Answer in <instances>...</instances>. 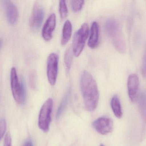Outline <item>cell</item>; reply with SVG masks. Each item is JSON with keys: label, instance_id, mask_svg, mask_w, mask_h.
Returning <instances> with one entry per match:
<instances>
[{"label": "cell", "instance_id": "19", "mask_svg": "<svg viewBox=\"0 0 146 146\" xmlns=\"http://www.w3.org/2000/svg\"><path fill=\"white\" fill-rule=\"evenodd\" d=\"M29 79L30 86L32 89H35L36 87L37 79L36 72L35 70H33L30 72Z\"/></svg>", "mask_w": 146, "mask_h": 146}, {"label": "cell", "instance_id": "26", "mask_svg": "<svg viewBox=\"0 0 146 146\" xmlns=\"http://www.w3.org/2000/svg\"><path fill=\"white\" fill-rule=\"evenodd\" d=\"M100 146H104V145H100Z\"/></svg>", "mask_w": 146, "mask_h": 146}, {"label": "cell", "instance_id": "7", "mask_svg": "<svg viewBox=\"0 0 146 146\" xmlns=\"http://www.w3.org/2000/svg\"><path fill=\"white\" fill-rule=\"evenodd\" d=\"M44 17V10L42 6L38 2L34 3L32 13L30 18V25L31 28L34 31H37L40 28Z\"/></svg>", "mask_w": 146, "mask_h": 146}, {"label": "cell", "instance_id": "12", "mask_svg": "<svg viewBox=\"0 0 146 146\" xmlns=\"http://www.w3.org/2000/svg\"><path fill=\"white\" fill-rule=\"evenodd\" d=\"M99 39V26L96 21H94L91 26L90 37L88 45L91 49H95L98 46Z\"/></svg>", "mask_w": 146, "mask_h": 146}, {"label": "cell", "instance_id": "13", "mask_svg": "<svg viewBox=\"0 0 146 146\" xmlns=\"http://www.w3.org/2000/svg\"><path fill=\"white\" fill-rule=\"evenodd\" d=\"M72 26L70 21L67 20L65 21L62 31L61 38L62 45H64L67 43L72 36Z\"/></svg>", "mask_w": 146, "mask_h": 146}, {"label": "cell", "instance_id": "25", "mask_svg": "<svg viewBox=\"0 0 146 146\" xmlns=\"http://www.w3.org/2000/svg\"><path fill=\"white\" fill-rule=\"evenodd\" d=\"M2 43V40L1 39H0V49H1V47Z\"/></svg>", "mask_w": 146, "mask_h": 146}, {"label": "cell", "instance_id": "18", "mask_svg": "<svg viewBox=\"0 0 146 146\" xmlns=\"http://www.w3.org/2000/svg\"><path fill=\"white\" fill-rule=\"evenodd\" d=\"M139 106L142 115L146 119V93L141 95L139 98Z\"/></svg>", "mask_w": 146, "mask_h": 146}, {"label": "cell", "instance_id": "4", "mask_svg": "<svg viewBox=\"0 0 146 146\" xmlns=\"http://www.w3.org/2000/svg\"><path fill=\"white\" fill-rule=\"evenodd\" d=\"M89 26L87 23H83L74 35L72 50L75 56H79L86 44V40L89 34Z\"/></svg>", "mask_w": 146, "mask_h": 146}, {"label": "cell", "instance_id": "15", "mask_svg": "<svg viewBox=\"0 0 146 146\" xmlns=\"http://www.w3.org/2000/svg\"><path fill=\"white\" fill-rule=\"evenodd\" d=\"M70 94H71V90L69 89L64 95V97L61 102L58 108L56 114V119H58L60 118L61 116L62 115V113L66 109V107L68 103Z\"/></svg>", "mask_w": 146, "mask_h": 146}, {"label": "cell", "instance_id": "17", "mask_svg": "<svg viewBox=\"0 0 146 146\" xmlns=\"http://www.w3.org/2000/svg\"><path fill=\"white\" fill-rule=\"evenodd\" d=\"M59 11L60 15L62 19H64L67 16L68 13V9L66 3L65 1H60L59 4Z\"/></svg>", "mask_w": 146, "mask_h": 146}, {"label": "cell", "instance_id": "22", "mask_svg": "<svg viewBox=\"0 0 146 146\" xmlns=\"http://www.w3.org/2000/svg\"><path fill=\"white\" fill-rule=\"evenodd\" d=\"M3 146H12V138L9 132H8L5 135Z\"/></svg>", "mask_w": 146, "mask_h": 146}, {"label": "cell", "instance_id": "23", "mask_svg": "<svg viewBox=\"0 0 146 146\" xmlns=\"http://www.w3.org/2000/svg\"><path fill=\"white\" fill-rule=\"evenodd\" d=\"M141 71L143 75L146 76V48L142 58Z\"/></svg>", "mask_w": 146, "mask_h": 146}, {"label": "cell", "instance_id": "6", "mask_svg": "<svg viewBox=\"0 0 146 146\" xmlns=\"http://www.w3.org/2000/svg\"><path fill=\"white\" fill-rule=\"evenodd\" d=\"M59 56L57 54H50L47 60V74L49 82L51 85L56 84L58 72Z\"/></svg>", "mask_w": 146, "mask_h": 146}, {"label": "cell", "instance_id": "1", "mask_svg": "<svg viewBox=\"0 0 146 146\" xmlns=\"http://www.w3.org/2000/svg\"><path fill=\"white\" fill-rule=\"evenodd\" d=\"M80 87L86 109L94 111L98 103L99 92L95 80L88 71H84L81 74Z\"/></svg>", "mask_w": 146, "mask_h": 146}, {"label": "cell", "instance_id": "9", "mask_svg": "<svg viewBox=\"0 0 146 146\" xmlns=\"http://www.w3.org/2000/svg\"><path fill=\"white\" fill-rule=\"evenodd\" d=\"M129 97L132 102L137 99L139 87V80L137 75L132 74L129 76L127 81Z\"/></svg>", "mask_w": 146, "mask_h": 146}, {"label": "cell", "instance_id": "8", "mask_svg": "<svg viewBox=\"0 0 146 146\" xmlns=\"http://www.w3.org/2000/svg\"><path fill=\"white\" fill-rule=\"evenodd\" d=\"M92 126L99 133L106 135L111 133L113 130V121L110 117H103L95 120L93 122Z\"/></svg>", "mask_w": 146, "mask_h": 146}, {"label": "cell", "instance_id": "16", "mask_svg": "<svg viewBox=\"0 0 146 146\" xmlns=\"http://www.w3.org/2000/svg\"><path fill=\"white\" fill-rule=\"evenodd\" d=\"M73 52L72 48H68L66 51L64 55V63L66 67V72L67 73H69L73 60Z\"/></svg>", "mask_w": 146, "mask_h": 146}, {"label": "cell", "instance_id": "14", "mask_svg": "<svg viewBox=\"0 0 146 146\" xmlns=\"http://www.w3.org/2000/svg\"><path fill=\"white\" fill-rule=\"evenodd\" d=\"M111 106L115 116L119 119L121 118L123 115L121 105L117 95H114L112 97L111 101Z\"/></svg>", "mask_w": 146, "mask_h": 146}, {"label": "cell", "instance_id": "2", "mask_svg": "<svg viewBox=\"0 0 146 146\" xmlns=\"http://www.w3.org/2000/svg\"><path fill=\"white\" fill-rule=\"evenodd\" d=\"M105 29L117 50L124 53L126 51V44L118 21L114 19H109L106 23Z\"/></svg>", "mask_w": 146, "mask_h": 146}, {"label": "cell", "instance_id": "5", "mask_svg": "<svg viewBox=\"0 0 146 146\" xmlns=\"http://www.w3.org/2000/svg\"><path fill=\"white\" fill-rule=\"evenodd\" d=\"M53 107V100L51 98L48 99L43 105L39 112L38 127L45 133L48 132L49 129Z\"/></svg>", "mask_w": 146, "mask_h": 146}, {"label": "cell", "instance_id": "20", "mask_svg": "<svg viewBox=\"0 0 146 146\" xmlns=\"http://www.w3.org/2000/svg\"><path fill=\"white\" fill-rule=\"evenodd\" d=\"M84 1H72V7L73 11L77 12L82 9L84 4Z\"/></svg>", "mask_w": 146, "mask_h": 146}, {"label": "cell", "instance_id": "24", "mask_svg": "<svg viewBox=\"0 0 146 146\" xmlns=\"http://www.w3.org/2000/svg\"><path fill=\"white\" fill-rule=\"evenodd\" d=\"M23 146H33V145L32 142L31 141L29 140L26 141Z\"/></svg>", "mask_w": 146, "mask_h": 146}, {"label": "cell", "instance_id": "10", "mask_svg": "<svg viewBox=\"0 0 146 146\" xmlns=\"http://www.w3.org/2000/svg\"><path fill=\"white\" fill-rule=\"evenodd\" d=\"M56 26V16L55 14L52 13L45 21L42 30V36L45 41L51 40Z\"/></svg>", "mask_w": 146, "mask_h": 146}, {"label": "cell", "instance_id": "11", "mask_svg": "<svg viewBox=\"0 0 146 146\" xmlns=\"http://www.w3.org/2000/svg\"><path fill=\"white\" fill-rule=\"evenodd\" d=\"M4 7L8 21L9 24L14 25L19 18V11L16 6L9 1H2Z\"/></svg>", "mask_w": 146, "mask_h": 146}, {"label": "cell", "instance_id": "3", "mask_svg": "<svg viewBox=\"0 0 146 146\" xmlns=\"http://www.w3.org/2000/svg\"><path fill=\"white\" fill-rule=\"evenodd\" d=\"M10 84L13 97L19 105L25 103L26 99L25 84L23 79L19 81L16 69L13 67L10 72Z\"/></svg>", "mask_w": 146, "mask_h": 146}, {"label": "cell", "instance_id": "21", "mask_svg": "<svg viewBox=\"0 0 146 146\" xmlns=\"http://www.w3.org/2000/svg\"><path fill=\"white\" fill-rule=\"evenodd\" d=\"M6 127L7 125L5 119L3 118L0 119V140L6 132Z\"/></svg>", "mask_w": 146, "mask_h": 146}]
</instances>
